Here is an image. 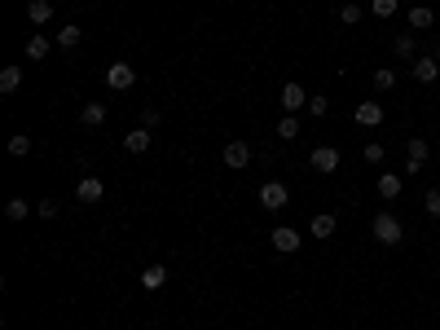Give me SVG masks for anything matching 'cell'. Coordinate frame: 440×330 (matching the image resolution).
I'll return each mask as SVG.
<instances>
[{
  "mask_svg": "<svg viewBox=\"0 0 440 330\" xmlns=\"http://www.w3.org/2000/svg\"><path fill=\"white\" fill-rule=\"evenodd\" d=\"M370 229H374V238H379V246H396V242L405 238V225L392 216V211H379Z\"/></svg>",
  "mask_w": 440,
  "mask_h": 330,
  "instance_id": "6da1fadb",
  "label": "cell"
},
{
  "mask_svg": "<svg viewBox=\"0 0 440 330\" xmlns=\"http://www.w3.org/2000/svg\"><path fill=\"white\" fill-rule=\"evenodd\" d=\"M106 84L115 88V93L133 88V84H137V71H133V62H110V66H106Z\"/></svg>",
  "mask_w": 440,
  "mask_h": 330,
  "instance_id": "7a4b0ae2",
  "label": "cell"
},
{
  "mask_svg": "<svg viewBox=\"0 0 440 330\" xmlns=\"http://www.w3.org/2000/svg\"><path fill=\"white\" fill-rule=\"evenodd\" d=\"M286 203H291V194H286V185H282V180H265V185H260V207L282 211Z\"/></svg>",
  "mask_w": 440,
  "mask_h": 330,
  "instance_id": "3957f363",
  "label": "cell"
},
{
  "mask_svg": "<svg viewBox=\"0 0 440 330\" xmlns=\"http://www.w3.org/2000/svg\"><path fill=\"white\" fill-rule=\"evenodd\" d=\"M278 102H282V110H286V114H300V110L308 106V93H304V84L286 79V84H282V93H278Z\"/></svg>",
  "mask_w": 440,
  "mask_h": 330,
  "instance_id": "277c9868",
  "label": "cell"
},
{
  "mask_svg": "<svg viewBox=\"0 0 440 330\" xmlns=\"http://www.w3.org/2000/svg\"><path fill=\"white\" fill-rule=\"evenodd\" d=\"M269 238H273V251H282V256L300 251V242H304V234H300V229H291V225H278Z\"/></svg>",
  "mask_w": 440,
  "mask_h": 330,
  "instance_id": "5b68a950",
  "label": "cell"
},
{
  "mask_svg": "<svg viewBox=\"0 0 440 330\" xmlns=\"http://www.w3.org/2000/svg\"><path fill=\"white\" fill-rule=\"evenodd\" d=\"M308 168L321 172V176H331V172L339 168V150H335V145H317V150L308 154Z\"/></svg>",
  "mask_w": 440,
  "mask_h": 330,
  "instance_id": "8992f818",
  "label": "cell"
},
{
  "mask_svg": "<svg viewBox=\"0 0 440 330\" xmlns=\"http://www.w3.org/2000/svg\"><path fill=\"white\" fill-rule=\"evenodd\" d=\"M427 154H432V145L422 141V137H410V145H405V172L414 176L422 163H427Z\"/></svg>",
  "mask_w": 440,
  "mask_h": 330,
  "instance_id": "52a82bcc",
  "label": "cell"
},
{
  "mask_svg": "<svg viewBox=\"0 0 440 330\" xmlns=\"http://www.w3.org/2000/svg\"><path fill=\"white\" fill-rule=\"evenodd\" d=\"M352 119L361 124V128H379L383 124V102H374V97H370V102H361V106L352 110Z\"/></svg>",
  "mask_w": 440,
  "mask_h": 330,
  "instance_id": "ba28073f",
  "label": "cell"
},
{
  "mask_svg": "<svg viewBox=\"0 0 440 330\" xmlns=\"http://www.w3.org/2000/svg\"><path fill=\"white\" fill-rule=\"evenodd\" d=\"M410 66H414V79H418V84H436V79H440V62H436V58H427V53L414 58Z\"/></svg>",
  "mask_w": 440,
  "mask_h": 330,
  "instance_id": "9c48e42d",
  "label": "cell"
},
{
  "mask_svg": "<svg viewBox=\"0 0 440 330\" xmlns=\"http://www.w3.org/2000/svg\"><path fill=\"white\" fill-rule=\"evenodd\" d=\"M102 194H106L102 176H84V180L75 185V198H79V203H102Z\"/></svg>",
  "mask_w": 440,
  "mask_h": 330,
  "instance_id": "30bf717a",
  "label": "cell"
},
{
  "mask_svg": "<svg viewBox=\"0 0 440 330\" xmlns=\"http://www.w3.org/2000/svg\"><path fill=\"white\" fill-rule=\"evenodd\" d=\"M251 163V145L247 141H229L225 145V168H247Z\"/></svg>",
  "mask_w": 440,
  "mask_h": 330,
  "instance_id": "8fae6325",
  "label": "cell"
},
{
  "mask_svg": "<svg viewBox=\"0 0 440 330\" xmlns=\"http://www.w3.org/2000/svg\"><path fill=\"white\" fill-rule=\"evenodd\" d=\"M124 150L128 154H145V150H150V128H133L124 137Z\"/></svg>",
  "mask_w": 440,
  "mask_h": 330,
  "instance_id": "7c38bea8",
  "label": "cell"
},
{
  "mask_svg": "<svg viewBox=\"0 0 440 330\" xmlns=\"http://www.w3.org/2000/svg\"><path fill=\"white\" fill-rule=\"evenodd\" d=\"M405 22H410L414 31H427V27L436 22V13H432L427 5H410V13H405Z\"/></svg>",
  "mask_w": 440,
  "mask_h": 330,
  "instance_id": "4fadbf2b",
  "label": "cell"
},
{
  "mask_svg": "<svg viewBox=\"0 0 440 330\" xmlns=\"http://www.w3.org/2000/svg\"><path fill=\"white\" fill-rule=\"evenodd\" d=\"M27 18L36 22V27L53 22V5H48V0H27Z\"/></svg>",
  "mask_w": 440,
  "mask_h": 330,
  "instance_id": "5bb4252c",
  "label": "cell"
},
{
  "mask_svg": "<svg viewBox=\"0 0 440 330\" xmlns=\"http://www.w3.org/2000/svg\"><path fill=\"white\" fill-rule=\"evenodd\" d=\"M379 198H387V203L401 198V176L396 172H379Z\"/></svg>",
  "mask_w": 440,
  "mask_h": 330,
  "instance_id": "9a60e30c",
  "label": "cell"
},
{
  "mask_svg": "<svg viewBox=\"0 0 440 330\" xmlns=\"http://www.w3.org/2000/svg\"><path fill=\"white\" fill-rule=\"evenodd\" d=\"M335 216H331V211H321V216H313V225H308V234H313V238H331L335 234Z\"/></svg>",
  "mask_w": 440,
  "mask_h": 330,
  "instance_id": "2e32d148",
  "label": "cell"
},
{
  "mask_svg": "<svg viewBox=\"0 0 440 330\" xmlns=\"http://www.w3.org/2000/svg\"><path fill=\"white\" fill-rule=\"evenodd\" d=\"M18 84H22V66H5V71H0V93H18Z\"/></svg>",
  "mask_w": 440,
  "mask_h": 330,
  "instance_id": "e0dca14e",
  "label": "cell"
},
{
  "mask_svg": "<svg viewBox=\"0 0 440 330\" xmlns=\"http://www.w3.org/2000/svg\"><path fill=\"white\" fill-rule=\"evenodd\" d=\"M79 40H84V31H79V27H58V36H53L58 48H79Z\"/></svg>",
  "mask_w": 440,
  "mask_h": 330,
  "instance_id": "ac0fdd59",
  "label": "cell"
},
{
  "mask_svg": "<svg viewBox=\"0 0 440 330\" xmlns=\"http://www.w3.org/2000/svg\"><path fill=\"white\" fill-rule=\"evenodd\" d=\"M48 48H53V40H48V36H31V40H27V58H31V62H44Z\"/></svg>",
  "mask_w": 440,
  "mask_h": 330,
  "instance_id": "d6986e66",
  "label": "cell"
},
{
  "mask_svg": "<svg viewBox=\"0 0 440 330\" xmlns=\"http://www.w3.org/2000/svg\"><path fill=\"white\" fill-rule=\"evenodd\" d=\"M163 282H168V269H163V264H150V269L141 273V286H145V291H159Z\"/></svg>",
  "mask_w": 440,
  "mask_h": 330,
  "instance_id": "ffe728a7",
  "label": "cell"
},
{
  "mask_svg": "<svg viewBox=\"0 0 440 330\" xmlns=\"http://www.w3.org/2000/svg\"><path fill=\"white\" fill-rule=\"evenodd\" d=\"M396 88V71L392 66H379V71H374V93H392Z\"/></svg>",
  "mask_w": 440,
  "mask_h": 330,
  "instance_id": "44dd1931",
  "label": "cell"
},
{
  "mask_svg": "<svg viewBox=\"0 0 440 330\" xmlns=\"http://www.w3.org/2000/svg\"><path fill=\"white\" fill-rule=\"evenodd\" d=\"M278 137L282 141H295L300 137V114H282V119H278Z\"/></svg>",
  "mask_w": 440,
  "mask_h": 330,
  "instance_id": "7402d4cb",
  "label": "cell"
},
{
  "mask_svg": "<svg viewBox=\"0 0 440 330\" xmlns=\"http://www.w3.org/2000/svg\"><path fill=\"white\" fill-rule=\"evenodd\" d=\"M79 119H84L88 128H97V124H106V106H102V102H88L84 110H79Z\"/></svg>",
  "mask_w": 440,
  "mask_h": 330,
  "instance_id": "603a6c76",
  "label": "cell"
},
{
  "mask_svg": "<svg viewBox=\"0 0 440 330\" xmlns=\"http://www.w3.org/2000/svg\"><path fill=\"white\" fill-rule=\"evenodd\" d=\"M392 53L396 58H414V31H401V36L392 40Z\"/></svg>",
  "mask_w": 440,
  "mask_h": 330,
  "instance_id": "cb8c5ba5",
  "label": "cell"
},
{
  "mask_svg": "<svg viewBox=\"0 0 440 330\" xmlns=\"http://www.w3.org/2000/svg\"><path fill=\"white\" fill-rule=\"evenodd\" d=\"M396 9H401L396 0H370V13H374V18H383V22L396 18Z\"/></svg>",
  "mask_w": 440,
  "mask_h": 330,
  "instance_id": "d4e9b609",
  "label": "cell"
},
{
  "mask_svg": "<svg viewBox=\"0 0 440 330\" xmlns=\"http://www.w3.org/2000/svg\"><path fill=\"white\" fill-rule=\"evenodd\" d=\"M339 22H344V27H356V22H361V5L344 0V5H339Z\"/></svg>",
  "mask_w": 440,
  "mask_h": 330,
  "instance_id": "484cf974",
  "label": "cell"
},
{
  "mask_svg": "<svg viewBox=\"0 0 440 330\" xmlns=\"http://www.w3.org/2000/svg\"><path fill=\"white\" fill-rule=\"evenodd\" d=\"M9 154H13V159L31 154V137H27V132H13V137H9Z\"/></svg>",
  "mask_w": 440,
  "mask_h": 330,
  "instance_id": "4316f807",
  "label": "cell"
},
{
  "mask_svg": "<svg viewBox=\"0 0 440 330\" xmlns=\"http://www.w3.org/2000/svg\"><path fill=\"white\" fill-rule=\"evenodd\" d=\"M27 207H31L27 198H9V203H5V216H9V220H27Z\"/></svg>",
  "mask_w": 440,
  "mask_h": 330,
  "instance_id": "83f0119b",
  "label": "cell"
},
{
  "mask_svg": "<svg viewBox=\"0 0 440 330\" xmlns=\"http://www.w3.org/2000/svg\"><path fill=\"white\" fill-rule=\"evenodd\" d=\"M422 207H427V216L440 220V190H427V194H422Z\"/></svg>",
  "mask_w": 440,
  "mask_h": 330,
  "instance_id": "f1b7e54d",
  "label": "cell"
},
{
  "mask_svg": "<svg viewBox=\"0 0 440 330\" xmlns=\"http://www.w3.org/2000/svg\"><path fill=\"white\" fill-rule=\"evenodd\" d=\"M361 154H366V163H383V159H387V150H383V145H379V141H370V145H366V150H361Z\"/></svg>",
  "mask_w": 440,
  "mask_h": 330,
  "instance_id": "f546056e",
  "label": "cell"
},
{
  "mask_svg": "<svg viewBox=\"0 0 440 330\" xmlns=\"http://www.w3.org/2000/svg\"><path fill=\"white\" fill-rule=\"evenodd\" d=\"M326 110H331V102H326V97H308V114H313V119H321Z\"/></svg>",
  "mask_w": 440,
  "mask_h": 330,
  "instance_id": "4dcf8cb0",
  "label": "cell"
},
{
  "mask_svg": "<svg viewBox=\"0 0 440 330\" xmlns=\"http://www.w3.org/2000/svg\"><path fill=\"white\" fill-rule=\"evenodd\" d=\"M159 124V106H145V114H141V128H154Z\"/></svg>",
  "mask_w": 440,
  "mask_h": 330,
  "instance_id": "1f68e13d",
  "label": "cell"
},
{
  "mask_svg": "<svg viewBox=\"0 0 440 330\" xmlns=\"http://www.w3.org/2000/svg\"><path fill=\"white\" fill-rule=\"evenodd\" d=\"M40 216H44V220L58 216V203H53V198H44V203H40Z\"/></svg>",
  "mask_w": 440,
  "mask_h": 330,
  "instance_id": "d6a6232c",
  "label": "cell"
}]
</instances>
